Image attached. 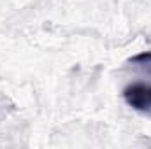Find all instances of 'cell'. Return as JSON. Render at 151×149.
<instances>
[{
  "label": "cell",
  "mask_w": 151,
  "mask_h": 149,
  "mask_svg": "<svg viewBox=\"0 0 151 149\" xmlns=\"http://www.w3.org/2000/svg\"><path fill=\"white\" fill-rule=\"evenodd\" d=\"M128 65L132 69H135V70L151 77V51H144V53H139V54L132 56L128 60Z\"/></svg>",
  "instance_id": "cell-2"
},
{
  "label": "cell",
  "mask_w": 151,
  "mask_h": 149,
  "mask_svg": "<svg viewBox=\"0 0 151 149\" xmlns=\"http://www.w3.org/2000/svg\"><path fill=\"white\" fill-rule=\"evenodd\" d=\"M123 100L134 111L151 116V82H130L123 90Z\"/></svg>",
  "instance_id": "cell-1"
}]
</instances>
